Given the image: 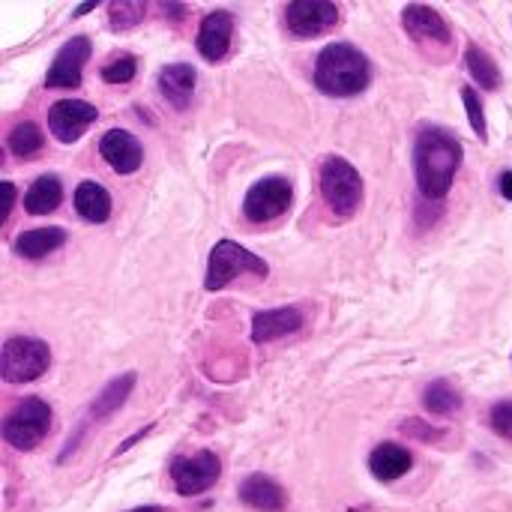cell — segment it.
<instances>
[{"label": "cell", "mask_w": 512, "mask_h": 512, "mask_svg": "<svg viewBox=\"0 0 512 512\" xmlns=\"http://www.w3.org/2000/svg\"><path fill=\"white\" fill-rule=\"evenodd\" d=\"M465 147L456 138V132L444 126H423L414 141V177L417 189L429 201L447 198L456 171L462 168Z\"/></svg>", "instance_id": "1"}, {"label": "cell", "mask_w": 512, "mask_h": 512, "mask_svg": "<svg viewBox=\"0 0 512 512\" xmlns=\"http://www.w3.org/2000/svg\"><path fill=\"white\" fill-rule=\"evenodd\" d=\"M372 84L369 57L351 42H330L315 57V87L327 96H360Z\"/></svg>", "instance_id": "2"}, {"label": "cell", "mask_w": 512, "mask_h": 512, "mask_svg": "<svg viewBox=\"0 0 512 512\" xmlns=\"http://www.w3.org/2000/svg\"><path fill=\"white\" fill-rule=\"evenodd\" d=\"M363 192H366L363 177L348 159L327 156L321 162V195H324L327 207L333 210V216L351 219L363 204Z\"/></svg>", "instance_id": "3"}, {"label": "cell", "mask_w": 512, "mask_h": 512, "mask_svg": "<svg viewBox=\"0 0 512 512\" xmlns=\"http://www.w3.org/2000/svg\"><path fill=\"white\" fill-rule=\"evenodd\" d=\"M246 273L249 276H258V279H267L270 267H267L264 258H258L246 246H240L234 240H219L210 249V258H207L204 291H222L228 282H234V279H240Z\"/></svg>", "instance_id": "4"}, {"label": "cell", "mask_w": 512, "mask_h": 512, "mask_svg": "<svg viewBox=\"0 0 512 512\" xmlns=\"http://www.w3.org/2000/svg\"><path fill=\"white\" fill-rule=\"evenodd\" d=\"M51 432V408L39 396H27L15 405V411L3 420V441L18 450L30 453L36 450Z\"/></svg>", "instance_id": "5"}, {"label": "cell", "mask_w": 512, "mask_h": 512, "mask_svg": "<svg viewBox=\"0 0 512 512\" xmlns=\"http://www.w3.org/2000/svg\"><path fill=\"white\" fill-rule=\"evenodd\" d=\"M51 366V348L42 339L12 336L3 342L0 354V375L6 384H30L42 378Z\"/></svg>", "instance_id": "6"}, {"label": "cell", "mask_w": 512, "mask_h": 512, "mask_svg": "<svg viewBox=\"0 0 512 512\" xmlns=\"http://www.w3.org/2000/svg\"><path fill=\"white\" fill-rule=\"evenodd\" d=\"M294 201V186L285 177H261L258 183L249 186L246 198H243V216L255 225L273 222L282 213H288Z\"/></svg>", "instance_id": "7"}, {"label": "cell", "mask_w": 512, "mask_h": 512, "mask_svg": "<svg viewBox=\"0 0 512 512\" xmlns=\"http://www.w3.org/2000/svg\"><path fill=\"white\" fill-rule=\"evenodd\" d=\"M219 477H222V462L210 450H201L195 456H180L171 462V480H174V492L180 498L204 495L210 486L219 483Z\"/></svg>", "instance_id": "8"}, {"label": "cell", "mask_w": 512, "mask_h": 512, "mask_svg": "<svg viewBox=\"0 0 512 512\" xmlns=\"http://www.w3.org/2000/svg\"><path fill=\"white\" fill-rule=\"evenodd\" d=\"M132 387H135V375L132 372H126V375H120V378H114V381H108L105 384V390L87 405V414H84V420L75 426V435H72V441L63 447V453H60V462H66L72 453H75V447L81 444V438L87 435V426H96V423H102V420H108L111 414H117L120 408H123V402L129 399V393H132Z\"/></svg>", "instance_id": "9"}, {"label": "cell", "mask_w": 512, "mask_h": 512, "mask_svg": "<svg viewBox=\"0 0 512 512\" xmlns=\"http://www.w3.org/2000/svg\"><path fill=\"white\" fill-rule=\"evenodd\" d=\"M285 24L297 39H315L339 24V6L330 0H294L285 6Z\"/></svg>", "instance_id": "10"}, {"label": "cell", "mask_w": 512, "mask_h": 512, "mask_svg": "<svg viewBox=\"0 0 512 512\" xmlns=\"http://www.w3.org/2000/svg\"><path fill=\"white\" fill-rule=\"evenodd\" d=\"M93 42L90 36H72L60 45L57 57L51 60L48 72H45V87L51 90H75L81 87V72L84 63L90 60Z\"/></svg>", "instance_id": "11"}, {"label": "cell", "mask_w": 512, "mask_h": 512, "mask_svg": "<svg viewBox=\"0 0 512 512\" xmlns=\"http://www.w3.org/2000/svg\"><path fill=\"white\" fill-rule=\"evenodd\" d=\"M99 120L96 105L81 99H57L48 108V129L60 144H75Z\"/></svg>", "instance_id": "12"}, {"label": "cell", "mask_w": 512, "mask_h": 512, "mask_svg": "<svg viewBox=\"0 0 512 512\" xmlns=\"http://www.w3.org/2000/svg\"><path fill=\"white\" fill-rule=\"evenodd\" d=\"M402 27L420 45H450L453 42V30H450L447 18L426 3H408L402 9Z\"/></svg>", "instance_id": "13"}, {"label": "cell", "mask_w": 512, "mask_h": 512, "mask_svg": "<svg viewBox=\"0 0 512 512\" xmlns=\"http://www.w3.org/2000/svg\"><path fill=\"white\" fill-rule=\"evenodd\" d=\"M231 33H234V15L228 9H213L201 18L195 48L207 63H219L231 51Z\"/></svg>", "instance_id": "14"}, {"label": "cell", "mask_w": 512, "mask_h": 512, "mask_svg": "<svg viewBox=\"0 0 512 512\" xmlns=\"http://www.w3.org/2000/svg\"><path fill=\"white\" fill-rule=\"evenodd\" d=\"M99 156L117 171V174H135L144 162V147L138 138L126 129H108L99 138Z\"/></svg>", "instance_id": "15"}, {"label": "cell", "mask_w": 512, "mask_h": 512, "mask_svg": "<svg viewBox=\"0 0 512 512\" xmlns=\"http://www.w3.org/2000/svg\"><path fill=\"white\" fill-rule=\"evenodd\" d=\"M297 330H303V312L297 306L264 309V312H255V318H252V342H258V345L291 336Z\"/></svg>", "instance_id": "16"}, {"label": "cell", "mask_w": 512, "mask_h": 512, "mask_svg": "<svg viewBox=\"0 0 512 512\" xmlns=\"http://www.w3.org/2000/svg\"><path fill=\"white\" fill-rule=\"evenodd\" d=\"M240 504H246L249 510L258 512H285L288 507V495L285 489L270 480L267 474H252L240 483V492H237Z\"/></svg>", "instance_id": "17"}, {"label": "cell", "mask_w": 512, "mask_h": 512, "mask_svg": "<svg viewBox=\"0 0 512 512\" xmlns=\"http://www.w3.org/2000/svg\"><path fill=\"white\" fill-rule=\"evenodd\" d=\"M195 87H198L195 66H189V63H168V66H162L159 90H162V96L168 99L171 108H177V111L189 108V102L195 96Z\"/></svg>", "instance_id": "18"}, {"label": "cell", "mask_w": 512, "mask_h": 512, "mask_svg": "<svg viewBox=\"0 0 512 512\" xmlns=\"http://www.w3.org/2000/svg\"><path fill=\"white\" fill-rule=\"evenodd\" d=\"M69 234L66 228H57V225H45V228H33V231H24L15 237L12 249L18 258L24 261H42L48 258L51 252H57L60 246H66Z\"/></svg>", "instance_id": "19"}, {"label": "cell", "mask_w": 512, "mask_h": 512, "mask_svg": "<svg viewBox=\"0 0 512 512\" xmlns=\"http://www.w3.org/2000/svg\"><path fill=\"white\" fill-rule=\"evenodd\" d=\"M414 468V456L402 447V444H393V441H384L372 450L369 456V471L375 480L381 483H396L402 480L408 471Z\"/></svg>", "instance_id": "20"}, {"label": "cell", "mask_w": 512, "mask_h": 512, "mask_svg": "<svg viewBox=\"0 0 512 512\" xmlns=\"http://www.w3.org/2000/svg\"><path fill=\"white\" fill-rule=\"evenodd\" d=\"M72 204H75V213H78L81 219L93 222V225H102V222L111 216V195H108V189H105L102 183H96V180L78 183Z\"/></svg>", "instance_id": "21"}, {"label": "cell", "mask_w": 512, "mask_h": 512, "mask_svg": "<svg viewBox=\"0 0 512 512\" xmlns=\"http://www.w3.org/2000/svg\"><path fill=\"white\" fill-rule=\"evenodd\" d=\"M63 204V186L54 174H42L24 192V210L30 216H48Z\"/></svg>", "instance_id": "22"}, {"label": "cell", "mask_w": 512, "mask_h": 512, "mask_svg": "<svg viewBox=\"0 0 512 512\" xmlns=\"http://www.w3.org/2000/svg\"><path fill=\"white\" fill-rule=\"evenodd\" d=\"M465 69L471 72L474 84L483 87V90H498L501 81H504L498 63L492 60V54L483 51L477 42H468V48H465Z\"/></svg>", "instance_id": "23"}, {"label": "cell", "mask_w": 512, "mask_h": 512, "mask_svg": "<svg viewBox=\"0 0 512 512\" xmlns=\"http://www.w3.org/2000/svg\"><path fill=\"white\" fill-rule=\"evenodd\" d=\"M423 405L435 417H453L462 411V393L450 381H432L423 393Z\"/></svg>", "instance_id": "24"}, {"label": "cell", "mask_w": 512, "mask_h": 512, "mask_svg": "<svg viewBox=\"0 0 512 512\" xmlns=\"http://www.w3.org/2000/svg\"><path fill=\"white\" fill-rule=\"evenodd\" d=\"M6 147L12 150V156H18V159H30V156H36V153L45 147V138H42V132H39V126H36V123L24 120V123H15V126L9 129V135H6Z\"/></svg>", "instance_id": "25"}, {"label": "cell", "mask_w": 512, "mask_h": 512, "mask_svg": "<svg viewBox=\"0 0 512 512\" xmlns=\"http://www.w3.org/2000/svg\"><path fill=\"white\" fill-rule=\"evenodd\" d=\"M144 12H147L144 0H114V3H108V27L114 33H126L135 24H141Z\"/></svg>", "instance_id": "26"}, {"label": "cell", "mask_w": 512, "mask_h": 512, "mask_svg": "<svg viewBox=\"0 0 512 512\" xmlns=\"http://www.w3.org/2000/svg\"><path fill=\"white\" fill-rule=\"evenodd\" d=\"M462 102H465V111H468V123H471V129H474V135L480 138V141H489V126H486V108H483V99H480V93L471 87V84H465L462 87Z\"/></svg>", "instance_id": "27"}, {"label": "cell", "mask_w": 512, "mask_h": 512, "mask_svg": "<svg viewBox=\"0 0 512 512\" xmlns=\"http://www.w3.org/2000/svg\"><path fill=\"white\" fill-rule=\"evenodd\" d=\"M135 72H138V60H135L132 54H123V57L105 63V66L99 69V75H102L105 84H129V81L135 78Z\"/></svg>", "instance_id": "28"}, {"label": "cell", "mask_w": 512, "mask_h": 512, "mask_svg": "<svg viewBox=\"0 0 512 512\" xmlns=\"http://www.w3.org/2000/svg\"><path fill=\"white\" fill-rule=\"evenodd\" d=\"M489 423L492 429L504 438V441H512V399H504L492 408L489 414Z\"/></svg>", "instance_id": "29"}, {"label": "cell", "mask_w": 512, "mask_h": 512, "mask_svg": "<svg viewBox=\"0 0 512 512\" xmlns=\"http://www.w3.org/2000/svg\"><path fill=\"white\" fill-rule=\"evenodd\" d=\"M402 432L408 435V438H414V441H423V444H435V441H441V429H435V426H429V423H423V420H405L402 423Z\"/></svg>", "instance_id": "30"}, {"label": "cell", "mask_w": 512, "mask_h": 512, "mask_svg": "<svg viewBox=\"0 0 512 512\" xmlns=\"http://www.w3.org/2000/svg\"><path fill=\"white\" fill-rule=\"evenodd\" d=\"M0 189H3V213H0V222H6L12 216V204H15V183L3 180Z\"/></svg>", "instance_id": "31"}, {"label": "cell", "mask_w": 512, "mask_h": 512, "mask_svg": "<svg viewBox=\"0 0 512 512\" xmlns=\"http://www.w3.org/2000/svg\"><path fill=\"white\" fill-rule=\"evenodd\" d=\"M159 9H162V15H168L171 21H177V18H186V15H189V9H186V6H177V3H159Z\"/></svg>", "instance_id": "32"}, {"label": "cell", "mask_w": 512, "mask_h": 512, "mask_svg": "<svg viewBox=\"0 0 512 512\" xmlns=\"http://www.w3.org/2000/svg\"><path fill=\"white\" fill-rule=\"evenodd\" d=\"M147 432H153V426H144V429H141V432H135V435H132V438H126V441H123V444H120V447H117V453H114V456H123V453H126V450H129V447H135V444H138V441H141V438H147Z\"/></svg>", "instance_id": "33"}, {"label": "cell", "mask_w": 512, "mask_h": 512, "mask_svg": "<svg viewBox=\"0 0 512 512\" xmlns=\"http://www.w3.org/2000/svg\"><path fill=\"white\" fill-rule=\"evenodd\" d=\"M498 189H501V195H504L507 201H512V168H507V171L498 177Z\"/></svg>", "instance_id": "34"}, {"label": "cell", "mask_w": 512, "mask_h": 512, "mask_svg": "<svg viewBox=\"0 0 512 512\" xmlns=\"http://www.w3.org/2000/svg\"><path fill=\"white\" fill-rule=\"evenodd\" d=\"M96 6H99L96 0H90V3H81V6H75V9H72V15H75V18H81V15H87V12H93Z\"/></svg>", "instance_id": "35"}, {"label": "cell", "mask_w": 512, "mask_h": 512, "mask_svg": "<svg viewBox=\"0 0 512 512\" xmlns=\"http://www.w3.org/2000/svg\"><path fill=\"white\" fill-rule=\"evenodd\" d=\"M129 512H165L162 507H135V510H129Z\"/></svg>", "instance_id": "36"}, {"label": "cell", "mask_w": 512, "mask_h": 512, "mask_svg": "<svg viewBox=\"0 0 512 512\" xmlns=\"http://www.w3.org/2000/svg\"><path fill=\"white\" fill-rule=\"evenodd\" d=\"M510 357H512V354H510Z\"/></svg>", "instance_id": "37"}]
</instances>
